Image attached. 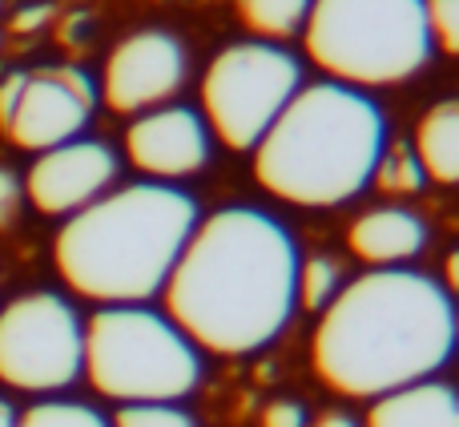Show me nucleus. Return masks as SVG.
<instances>
[{"label": "nucleus", "instance_id": "obj_4", "mask_svg": "<svg viewBox=\"0 0 459 427\" xmlns=\"http://www.w3.org/2000/svg\"><path fill=\"white\" fill-rule=\"evenodd\" d=\"M387 113L371 93L339 81H307L250 150L254 182L294 210H339L371 190Z\"/></svg>", "mask_w": 459, "mask_h": 427}, {"label": "nucleus", "instance_id": "obj_29", "mask_svg": "<svg viewBox=\"0 0 459 427\" xmlns=\"http://www.w3.org/2000/svg\"><path fill=\"white\" fill-rule=\"evenodd\" d=\"M161 4H190V0H161Z\"/></svg>", "mask_w": 459, "mask_h": 427}, {"label": "nucleus", "instance_id": "obj_8", "mask_svg": "<svg viewBox=\"0 0 459 427\" xmlns=\"http://www.w3.org/2000/svg\"><path fill=\"white\" fill-rule=\"evenodd\" d=\"M85 315L65 291L32 286L0 302V388L8 396L56 399L81 383Z\"/></svg>", "mask_w": 459, "mask_h": 427}, {"label": "nucleus", "instance_id": "obj_15", "mask_svg": "<svg viewBox=\"0 0 459 427\" xmlns=\"http://www.w3.org/2000/svg\"><path fill=\"white\" fill-rule=\"evenodd\" d=\"M411 153L428 174V186L452 190L459 182V101L444 97L420 118L411 134Z\"/></svg>", "mask_w": 459, "mask_h": 427}, {"label": "nucleus", "instance_id": "obj_3", "mask_svg": "<svg viewBox=\"0 0 459 427\" xmlns=\"http://www.w3.org/2000/svg\"><path fill=\"white\" fill-rule=\"evenodd\" d=\"M198 218L202 206L186 186L117 182L56 226L53 270L65 294L93 310L158 302Z\"/></svg>", "mask_w": 459, "mask_h": 427}, {"label": "nucleus", "instance_id": "obj_30", "mask_svg": "<svg viewBox=\"0 0 459 427\" xmlns=\"http://www.w3.org/2000/svg\"><path fill=\"white\" fill-rule=\"evenodd\" d=\"M0 13H4V0H0Z\"/></svg>", "mask_w": 459, "mask_h": 427}, {"label": "nucleus", "instance_id": "obj_20", "mask_svg": "<svg viewBox=\"0 0 459 427\" xmlns=\"http://www.w3.org/2000/svg\"><path fill=\"white\" fill-rule=\"evenodd\" d=\"M109 427H202L186 404H137L113 407Z\"/></svg>", "mask_w": 459, "mask_h": 427}, {"label": "nucleus", "instance_id": "obj_14", "mask_svg": "<svg viewBox=\"0 0 459 427\" xmlns=\"http://www.w3.org/2000/svg\"><path fill=\"white\" fill-rule=\"evenodd\" d=\"M363 427H459V396L452 379H423L367 404Z\"/></svg>", "mask_w": 459, "mask_h": 427}, {"label": "nucleus", "instance_id": "obj_21", "mask_svg": "<svg viewBox=\"0 0 459 427\" xmlns=\"http://www.w3.org/2000/svg\"><path fill=\"white\" fill-rule=\"evenodd\" d=\"M423 16H428L436 57H455L459 53V0H423Z\"/></svg>", "mask_w": 459, "mask_h": 427}, {"label": "nucleus", "instance_id": "obj_27", "mask_svg": "<svg viewBox=\"0 0 459 427\" xmlns=\"http://www.w3.org/2000/svg\"><path fill=\"white\" fill-rule=\"evenodd\" d=\"M310 427H363V420L347 407H326V412L310 415Z\"/></svg>", "mask_w": 459, "mask_h": 427}, {"label": "nucleus", "instance_id": "obj_10", "mask_svg": "<svg viewBox=\"0 0 459 427\" xmlns=\"http://www.w3.org/2000/svg\"><path fill=\"white\" fill-rule=\"evenodd\" d=\"M97 101V73L81 65H48V69H29L16 101L13 118L4 126V142L24 153H45L56 145L85 137L93 126Z\"/></svg>", "mask_w": 459, "mask_h": 427}, {"label": "nucleus", "instance_id": "obj_24", "mask_svg": "<svg viewBox=\"0 0 459 427\" xmlns=\"http://www.w3.org/2000/svg\"><path fill=\"white\" fill-rule=\"evenodd\" d=\"M53 16H56V8L48 4V0H29V4H16L13 13H8L4 32L8 37H32V32H40Z\"/></svg>", "mask_w": 459, "mask_h": 427}, {"label": "nucleus", "instance_id": "obj_13", "mask_svg": "<svg viewBox=\"0 0 459 427\" xmlns=\"http://www.w3.org/2000/svg\"><path fill=\"white\" fill-rule=\"evenodd\" d=\"M431 246V222L403 202H383L355 214L347 226V250L363 270L415 266Z\"/></svg>", "mask_w": 459, "mask_h": 427}, {"label": "nucleus", "instance_id": "obj_25", "mask_svg": "<svg viewBox=\"0 0 459 427\" xmlns=\"http://www.w3.org/2000/svg\"><path fill=\"white\" fill-rule=\"evenodd\" d=\"M56 32H61V45H65V48H81V45H89V40L97 37V21H93V13L77 8V13L65 16Z\"/></svg>", "mask_w": 459, "mask_h": 427}, {"label": "nucleus", "instance_id": "obj_9", "mask_svg": "<svg viewBox=\"0 0 459 427\" xmlns=\"http://www.w3.org/2000/svg\"><path fill=\"white\" fill-rule=\"evenodd\" d=\"M190 48L169 29H134L105 53L97 73V101L117 118H142L150 109L174 105L190 85Z\"/></svg>", "mask_w": 459, "mask_h": 427}, {"label": "nucleus", "instance_id": "obj_18", "mask_svg": "<svg viewBox=\"0 0 459 427\" xmlns=\"http://www.w3.org/2000/svg\"><path fill=\"white\" fill-rule=\"evenodd\" d=\"M371 186L379 194H387V198L403 202V198H420V194L428 190V174H423V166L415 161L411 145L407 142H387L383 145V153H379V161H375Z\"/></svg>", "mask_w": 459, "mask_h": 427}, {"label": "nucleus", "instance_id": "obj_31", "mask_svg": "<svg viewBox=\"0 0 459 427\" xmlns=\"http://www.w3.org/2000/svg\"><path fill=\"white\" fill-rule=\"evenodd\" d=\"M0 40H4V29H0Z\"/></svg>", "mask_w": 459, "mask_h": 427}, {"label": "nucleus", "instance_id": "obj_12", "mask_svg": "<svg viewBox=\"0 0 459 427\" xmlns=\"http://www.w3.org/2000/svg\"><path fill=\"white\" fill-rule=\"evenodd\" d=\"M121 153L113 150L105 137H73V142L45 150L29 161L21 174L24 182V202L37 210L40 218L65 222L121 182Z\"/></svg>", "mask_w": 459, "mask_h": 427}, {"label": "nucleus", "instance_id": "obj_16", "mask_svg": "<svg viewBox=\"0 0 459 427\" xmlns=\"http://www.w3.org/2000/svg\"><path fill=\"white\" fill-rule=\"evenodd\" d=\"M315 0H234L246 37L270 40V45H294Z\"/></svg>", "mask_w": 459, "mask_h": 427}, {"label": "nucleus", "instance_id": "obj_1", "mask_svg": "<svg viewBox=\"0 0 459 427\" xmlns=\"http://www.w3.org/2000/svg\"><path fill=\"white\" fill-rule=\"evenodd\" d=\"M299 238L262 206H218L194 222L158 307L202 351L250 359L299 315Z\"/></svg>", "mask_w": 459, "mask_h": 427}, {"label": "nucleus", "instance_id": "obj_7", "mask_svg": "<svg viewBox=\"0 0 459 427\" xmlns=\"http://www.w3.org/2000/svg\"><path fill=\"white\" fill-rule=\"evenodd\" d=\"M302 85L307 61L294 45H270L254 37L226 40L202 69L194 109L210 126L214 145L250 153Z\"/></svg>", "mask_w": 459, "mask_h": 427}, {"label": "nucleus", "instance_id": "obj_5", "mask_svg": "<svg viewBox=\"0 0 459 427\" xmlns=\"http://www.w3.org/2000/svg\"><path fill=\"white\" fill-rule=\"evenodd\" d=\"M299 48L326 81L371 97L436 65L423 0H315Z\"/></svg>", "mask_w": 459, "mask_h": 427}, {"label": "nucleus", "instance_id": "obj_23", "mask_svg": "<svg viewBox=\"0 0 459 427\" xmlns=\"http://www.w3.org/2000/svg\"><path fill=\"white\" fill-rule=\"evenodd\" d=\"M258 427H310V407L299 396H274L262 404Z\"/></svg>", "mask_w": 459, "mask_h": 427}, {"label": "nucleus", "instance_id": "obj_19", "mask_svg": "<svg viewBox=\"0 0 459 427\" xmlns=\"http://www.w3.org/2000/svg\"><path fill=\"white\" fill-rule=\"evenodd\" d=\"M16 427H109V415L97 404H89V399L56 396L21 407V423Z\"/></svg>", "mask_w": 459, "mask_h": 427}, {"label": "nucleus", "instance_id": "obj_28", "mask_svg": "<svg viewBox=\"0 0 459 427\" xmlns=\"http://www.w3.org/2000/svg\"><path fill=\"white\" fill-rule=\"evenodd\" d=\"M16 423H21V407H16L13 399L0 391V427H16Z\"/></svg>", "mask_w": 459, "mask_h": 427}, {"label": "nucleus", "instance_id": "obj_2", "mask_svg": "<svg viewBox=\"0 0 459 427\" xmlns=\"http://www.w3.org/2000/svg\"><path fill=\"white\" fill-rule=\"evenodd\" d=\"M455 355V294L420 266L363 270L315 315L310 371L331 396L371 404L439 379Z\"/></svg>", "mask_w": 459, "mask_h": 427}, {"label": "nucleus", "instance_id": "obj_6", "mask_svg": "<svg viewBox=\"0 0 459 427\" xmlns=\"http://www.w3.org/2000/svg\"><path fill=\"white\" fill-rule=\"evenodd\" d=\"M81 379L113 407L186 404L206 383V355L158 307H97L85 315Z\"/></svg>", "mask_w": 459, "mask_h": 427}, {"label": "nucleus", "instance_id": "obj_17", "mask_svg": "<svg viewBox=\"0 0 459 427\" xmlns=\"http://www.w3.org/2000/svg\"><path fill=\"white\" fill-rule=\"evenodd\" d=\"M347 286V266L342 258L326 250H315V254H302L299 258V310L307 315H318L334 302V294Z\"/></svg>", "mask_w": 459, "mask_h": 427}, {"label": "nucleus", "instance_id": "obj_22", "mask_svg": "<svg viewBox=\"0 0 459 427\" xmlns=\"http://www.w3.org/2000/svg\"><path fill=\"white\" fill-rule=\"evenodd\" d=\"M24 210H29V202H24L21 174H16L13 166H4V161H0V234H8V230L21 226Z\"/></svg>", "mask_w": 459, "mask_h": 427}, {"label": "nucleus", "instance_id": "obj_26", "mask_svg": "<svg viewBox=\"0 0 459 427\" xmlns=\"http://www.w3.org/2000/svg\"><path fill=\"white\" fill-rule=\"evenodd\" d=\"M24 77H29V69H8L4 77H0V134H4V126H8V118H13L16 101H21Z\"/></svg>", "mask_w": 459, "mask_h": 427}, {"label": "nucleus", "instance_id": "obj_11", "mask_svg": "<svg viewBox=\"0 0 459 427\" xmlns=\"http://www.w3.org/2000/svg\"><path fill=\"white\" fill-rule=\"evenodd\" d=\"M214 134L194 105H161L134 118L121 134V166H129L142 182L186 186L202 178L214 161Z\"/></svg>", "mask_w": 459, "mask_h": 427}]
</instances>
